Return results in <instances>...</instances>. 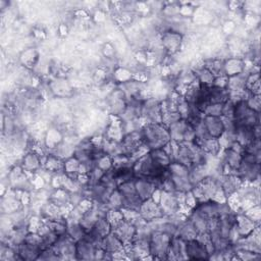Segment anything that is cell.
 I'll return each mask as SVG.
<instances>
[{"mask_svg":"<svg viewBox=\"0 0 261 261\" xmlns=\"http://www.w3.org/2000/svg\"><path fill=\"white\" fill-rule=\"evenodd\" d=\"M185 254L187 259L205 260L210 258V254L207 250L206 245L198 238L186 241Z\"/></svg>","mask_w":261,"mask_h":261,"instance_id":"8992f818","label":"cell"},{"mask_svg":"<svg viewBox=\"0 0 261 261\" xmlns=\"http://www.w3.org/2000/svg\"><path fill=\"white\" fill-rule=\"evenodd\" d=\"M232 119L236 126L255 127L260 124V113L251 109L246 99H241L234 102Z\"/></svg>","mask_w":261,"mask_h":261,"instance_id":"7a4b0ae2","label":"cell"},{"mask_svg":"<svg viewBox=\"0 0 261 261\" xmlns=\"http://www.w3.org/2000/svg\"><path fill=\"white\" fill-rule=\"evenodd\" d=\"M41 166L40 156L34 152H30L22 157L21 168L24 172H36Z\"/></svg>","mask_w":261,"mask_h":261,"instance_id":"4fadbf2b","label":"cell"},{"mask_svg":"<svg viewBox=\"0 0 261 261\" xmlns=\"http://www.w3.org/2000/svg\"><path fill=\"white\" fill-rule=\"evenodd\" d=\"M181 41L182 36L179 34V32L173 30H167L163 32L161 37L162 48L169 54H173L179 50Z\"/></svg>","mask_w":261,"mask_h":261,"instance_id":"9c48e42d","label":"cell"},{"mask_svg":"<svg viewBox=\"0 0 261 261\" xmlns=\"http://www.w3.org/2000/svg\"><path fill=\"white\" fill-rule=\"evenodd\" d=\"M135 188L138 196L141 198L142 201L150 199L153 196L156 189H158L153 180L145 177H136Z\"/></svg>","mask_w":261,"mask_h":261,"instance_id":"8fae6325","label":"cell"},{"mask_svg":"<svg viewBox=\"0 0 261 261\" xmlns=\"http://www.w3.org/2000/svg\"><path fill=\"white\" fill-rule=\"evenodd\" d=\"M245 71V62L241 58L230 57L223 60V73L226 77L240 74Z\"/></svg>","mask_w":261,"mask_h":261,"instance_id":"7c38bea8","label":"cell"},{"mask_svg":"<svg viewBox=\"0 0 261 261\" xmlns=\"http://www.w3.org/2000/svg\"><path fill=\"white\" fill-rule=\"evenodd\" d=\"M141 130L143 144L149 149H161L171 141L168 128L162 122H146Z\"/></svg>","mask_w":261,"mask_h":261,"instance_id":"6da1fadb","label":"cell"},{"mask_svg":"<svg viewBox=\"0 0 261 261\" xmlns=\"http://www.w3.org/2000/svg\"><path fill=\"white\" fill-rule=\"evenodd\" d=\"M203 123L207 130V134L211 138L219 139L225 132L224 122L221 116H212V115H203Z\"/></svg>","mask_w":261,"mask_h":261,"instance_id":"ba28073f","label":"cell"},{"mask_svg":"<svg viewBox=\"0 0 261 261\" xmlns=\"http://www.w3.org/2000/svg\"><path fill=\"white\" fill-rule=\"evenodd\" d=\"M111 232L114 233L124 244V246H128L134 241L138 232V228L123 217L122 220L112 226Z\"/></svg>","mask_w":261,"mask_h":261,"instance_id":"5b68a950","label":"cell"},{"mask_svg":"<svg viewBox=\"0 0 261 261\" xmlns=\"http://www.w3.org/2000/svg\"><path fill=\"white\" fill-rule=\"evenodd\" d=\"M167 172L174 186L175 192L188 193L192 190L193 186L189 178V167L177 161H172L167 167Z\"/></svg>","mask_w":261,"mask_h":261,"instance_id":"3957f363","label":"cell"},{"mask_svg":"<svg viewBox=\"0 0 261 261\" xmlns=\"http://www.w3.org/2000/svg\"><path fill=\"white\" fill-rule=\"evenodd\" d=\"M172 236L160 229H155L151 232L149 252L153 258L165 259L168 258L170 243Z\"/></svg>","mask_w":261,"mask_h":261,"instance_id":"277c9868","label":"cell"},{"mask_svg":"<svg viewBox=\"0 0 261 261\" xmlns=\"http://www.w3.org/2000/svg\"><path fill=\"white\" fill-rule=\"evenodd\" d=\"M246 102L251 109L260 113V95L249 94V96L246 98Z\"/></svg>","mask_w":261,"mask_h":261,"instance_id":"5bb4252c","label":"cell"},{"mask_svg":"<svg viewBox=\"0 0 261 261\" xmlns=\"http://www.w3.org/2000/svg\"><path fill=\"white\" fill-rule=\"evenodd\" d=\"M75 259L90 260L96 258V252L98 247L89 240H87L85 237L75 242Z\"/></svg>","mask_w":261,"mask_h":261,"instance_id":"30bf717a","label":"cell"},{"mask_svg":"<svg viewBox=\"0 0 261 261\" xmlns=\"http://www.w3.org/2000/svg\"><path fill=\"white\" fill-rule=\"evenodd\" d=\"M139 214L147 222L164 217L159 204L157 202H155L152 198L147 199L142 202V204L139 208Z\"/></svg>","mask_w":261,"mask_h":261,"instance_id":"52a82bcc","label":"cell"}]
</instances>
